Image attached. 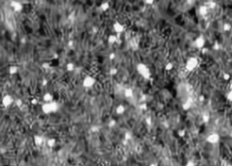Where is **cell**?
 Instances as JSON below:
<instances>
[{"instance_id": "cell-1", "label": "cell", "mask_w": 232, "mask_h": 166, "mask_svg": "<svg viewBox=\"0 0 232 166\" xmlns=\"http://www.w3.org/2000/svg\"><path fill=\"white\" fill-rule=\"evenodd\" d=\"M136 70L138 72V74L141 76L142 78L146 79V80H149L151 77V73L150 68L144 64V63H139V64L136 65Z\"/></svg>"}, {"instance_id": "cell-2", "label": "cell", "mask_w": 232, "mask_h": 166, "mask_svg": "<svg viewBox=\"0 0 232 166\" xmlns=\"http://www.w3.org/2000/svg\"><path fill=\"white\" fill-rule=\"evenodd\" d=\"M58 108H59L58 104L56 102H54V101H53L51 103H45L41 106L42 112L44 113L45 114H53V113L57 112Z\"/></svg>"}, {"instance_id": "cell-3", "label": "cell", "mask_w": 232, "mask_h": 166, "mask_svg": "<svg viewBox=\"0 0 232 166\" xmlns=\"http://www.w3.org/2000/svg\"><path fill=\"white\" fill-rule=\"evenodd\" d=\"M198 64H200V62H198V58L195 57V56H191L187 60L186 64H185V68L188 71H193L198 67Z\"/></svg>"}, {"instance_id": "cell-4", "label": "cell", "mask_w": 232, "mask_h": 166, "mask_svg": "<svg viewBox=\"0 0 232 166\" xmlns=\"http://www.w3.org/2000/svg\"><path fill=\"white\" fill-rule=\"evenodd\" d=\"M95 84L96 79L93 75H86L83 80V86L84 88H92Z\"/></svg>"}, {"instance_id": "cell-5", "label": "cell", "mask_w": 232, "mask_h": 166, "mask_svg": "<svg viewBox=\"0 0 232 166\" xmlns=\"http://www.w3.org/2000/svg\"><path fill=\"white\" fill-rule=\"evenodd\" d=\"M219 140H220V136L218 134H217V132H211V134H209L208 136H207L206 138V141L207 142H208V143L210 144H217L219 142Z\"/></svg>"}, {"instance_id": "cell-6", "label": "cell", "mask_w": 232, "mask_h": 166, "mask_svg": "<svg viewBox=\"0 0 232 166\" xmlns=\"http://www.w3.org/2000/svg\"><path fill=\"white\" fill-rule=\"evenodd\" d=\"M10 6H11V8L13 9V11L16 13L22 12L23 8H24L22 3L18 2L16 0H12V1H10Z\"/></svg>"}, {"instance_id": "cell-7", "label": "cell", "mask_w": 232, "mask_h": 166, "mask_svg": "<svg viewBox=\"0 0 232 166\" xmlns=\"http://www.w3.org/2000/svg\"><path fill=\"white\" fill-rule=\"evenodd\" d=\"M13 104H15V99L13 98V96H11L10 94H6V95L3 96L2 98V105L4 107H9L11 106Z\"/></svg>"}, {"instance_id": "cell-8", "label": "cell", "mask_w": 232, "mask_h": 166, "mask_svg": "<svg viewBox=\"0 0 232 166\" xmlns=\"http://www.w3.org/2000/svg\"><path fill=\"white\" fill-rule=\"evenodd\" d=\"M113 31H114L115 33L117 35H121L123 34V32L125 31V27L124 26H123L121 23L118 22V21H116V22L113 23Z\"/></svg>"}, {"instance_id": "cell-9", "label": "cell", "mask_w": 232, "mask_h": 166, "mask_svg": "<svg viewBox=\"0 0 232 166\" xmlns=\"http://www.w3.org/2000/svg\"><path fill=\"white\" fill-rule=\"evenodd\" d=\"M205 44H206V40H205V37L202 36H200L195 39L194 41V46H196L198 49H202L204 48Z\"/></svg>"}, {"instance_id": "cell-10", "label": "cell", "mask_w": 232, "mask_h": 166, "mask_svg": "<svg viewBox=\"0 0 232 166\" xmlns=\"http://www.w3.org/2000/svg\"><path fill=\"white\" fill-rule=\"evenodd\" d=\"M119 36L120 35H114V34H112L108 36V44L110 45H114V44H117L118 41H119Z\"/></svg>"}, {"instance_id": "cell-11", "label": "cell", "mask_w": 232, "mask_h": 166, "mask_svg": "<svg viewBox=\"0 0 232 166\" xmlns=\"http://www.w3.org/2000/svg\"><path fill=\"white\" fill-rule=\"evenodd\" d=\"M208 13V7L207 6V5H202L198 7V14L201 16H207Z\"/></svg>"}, {"instance_id": "cell-12", "label": "cell", "mask_w": 232, "mask_h": 166, "mask_svg": "<svg viewBox=\"0 0 232 166\" xmlns=\"http://www.w3.org/2000/svg\"><path fill=\"white\" fill-rule=\"evenodd\" d=\"M43 100L45 101V103H51L54 101V94L52 93H46V94L43 95Z\"/></svg>"}, {"instance_id": "cell-13", "label": "cell", "mask_w": 232, "mask_h": 166, "mask_svg": "<svg viewBox=\"0 0 232 166\" xmlns=\"http://www.w3.org/2000/svg\"><path fill=\"white\" fill-rule=\"evenodd\" d=\"M45 139L43 136L41 135H35L34 136V142L36 146H41L42 144L44 143Z\"/></svg>"}, {"instance_id": "cell-14", "label": "cell", "mask_w": 232, "mask_h": 166, "mask_svg": "<svg viewBox=\"0 0 232 166\" xmlns=\"http://www.w3.org/2000/svg\"><path fill=\"white\" fill-rule=\"evenodd\" d=\"M123 95H124V97H126V98H133V96H134V92H133V90L131 88H125L124 91H123Z\"/></svg>"}, {"instance_id": "cell-15", "label": "cell", "mask_w": 232, "mask_h": 166, "mask_svg": "<svg viewBox=\"0 0 232 166\" xmlns=\"http://www.w3.org/2000/svg\"><path fill=\"white\" fill-rule=\"evenodd\" d=\"M125 111H126V108H125V106L123 105V104H119V105H117L116 106V108H115V113H116V114H118V115L123 114L125 113Z\"/></svg>"}, {"instance_id": "cell-16", "label": "cell", "mask_w": 232, "mask_h": 166, "mask_svg": "<svg viewBox=\"0 0 232 166\" xmlns=\"http://www.w3.org/2000/svg\"><path fill=\"white\" fill-rule=\"evenodd\" d=\"M18 72V66L17 65H11L8 68V74L10 75H15Z\"/></svg>"}, {"instance_id": "cell-17", "label": "cell", "mask_w": 232, "mask_h": 166, "mask_svg": "<svg viewBox=\"0 0 232 166\" xmlns=\"http://www.w3.org/2000/svg\"><path fill=\"white\" fill-rule=\"evenodd\" d=\"M191 105H192L191 101V100H187L186 102L183 103L182 105H181V107H182V109L184 111H189L190 109L191 108Z\"/></svg>"}, {"instance_id": "cell-18", "label": "cell", "mask_w": 232, "mask_h": 166, "mask_svg": "<svg viewBox=\"0 0 232 166\" xmlns=\"http://www.w3.org/2000/svg\"><path fill=\"white\" fill-rule=\"evenodd\" d=\"M46 145L49 147V148H54V146L56 145V140L54 138H49L46 140Z\"/></svg>"}, {"instance_id": "cell-19", "label": "cell", "mask_w": 232, "mask_h": 166, "mask_svg": "<svg viewBox=\"0 0 232 166\" xmlns=\"http://www.w3.org/2000/svg\"><path fill=\"white\" fill-rule=\"evenodd\" d=\"M109 8H110V4L108 2H103L100 5V9L103 12H106L107 10H109Z\"/></svg>"}, {"instance_id": "cell-20", "label": "cell", "mask_w": 232, "mask_h": 166, "mask_svg": "<svg viewBox=\"0 0 232 166\" xmlns=\"http://www.w3.org/2000/svg\"><path fill=\"white\" fill-rule=\"evenodd\" d=\"M65 68H66V70H67L68 72H73V71L75 69V65H74V64H73V63L69 62V63H67V64H66Z\"/></svg>"}, {"instance_id": "cell-21", "label": "cell", "mask_w": 232, "mask_h": 166, "mask_svg": "<svg viewBox=\"0 0 232 166\" xmlns=\"http://www.w3.org/2000/svg\"><path fill=\"white\" fill-rule=\"evenodd\" d=\"M173 67H174V64H173L171 62H169V63H167V64H165L164 69H165L166 71H168V72H170V71L172 70Z\"/></svg>"}, {"instance_id": "cell-22", "label": "cell", "mask_w": 232, "mask_h": 166, "mask_svg": "<svg viewBox=\"0 0 232 166\" xmlns=\"http://www.w3.org/2000/svg\"><path fill=\"white\" fill-rule=\"evenodd\" d=\"M206 5L208 7V9H214L217 6L216 2H214V1H208V3H206Z\"/></svg>"}, {"instance_id": "cell-23", "label": "cell", "mask_w": 232, "mask_h": 166, "mask_svg": "<svg viewBox=\"0 0 232 166\" xmlns=\"http://www.w3.org/2000/svg\"><path fill=\"white\" fill-rule=\"evenodd\" d=\"M232 28V26L229 24V23H225L224 25H223V30L225 31V32H228V31L231 30Z\"/></svg>"}, {"instance_id": "cell-24", "label": "cell", "mask_w": 232, "mask_h": 166, "mask_svg": "<svg viewBox=\"0 0 232 166\" xmlns=\"http://www.w3.org/2000/svg\"><path fill=\"white\" fill-rule=\"evenodd\" d=\"M117 73H118V71H117V69L116 68H111L110 69V71H109V74H110V75H112V76H113V75H116L117 74Z\"/></svg>"}, {"instance_id": "cell-25", "label": "cell", "mask_w": 232, "mask_h": 166, "mask_svg": "<svg viewBox=\"0 0 232 166\" xmlns=\"http://www.w3.org/2000/svg\"><path fill=\"white\" fill-rule=\"evenodd\" d=\"M108 126H109L110 128H114L115 126H116V121L115 120L109 121V123H108Z\"/></svg>"}, {"instance_id": "cell-26", "label": "cell", "mask_w": 232, "mask_h": 166, "mask_svg": "<svg viewBox=\"0 0 232 166\" xmlns=\"http://www.w3.org/2000/svg\"><path fill=\"white\" fill-rule=\"evenodd\" d=\"M15 104H16L17 107H21L23 104L22 99H16V100H15Z\"/></svg>"}, {"instance_id": "cell-27", "label": "cell", "mask_w": 232, "mask_h": 166, "mask_svg": "<svg viewBox=\"0 0 232 166\" xmlns=\"http://www.w3.org/2000/svg\"><path fill=\"white\" fill-rule=\"evenodd\" d=\"M131 139V134H130V132H126V134H124V140L125 142H128V141H130Z\"/></svg>"}, {"instance_id": "cell-28", "label": "cell", "mask_w": 232, "mask_h": 166, "mask_svg": "<svg viewBox=\"0 0 232 166\" xmlns=\"http://www.w3.org/2000/svg\"><path fill=\"white\" fill-rule=\"evenodd\" d=\"M185 134H186V132H185L184 129H181V130H179L178 131V135L180 136V137H184Z\"/></svg>"}, {"instance_id": "cell-29", "label": "cell", "mask_w": 232, "mask_h": 166, "mask_svg": "<svg viewBox=\"0 0 232 166\" xmlns=\"http://www.w3.org/2000/svg\"><path fill=\"white\" fill-rule=\"evenodd\" d=\"M100 131V128L98 127V126H93L91 128V132H94V134H96V132H98Z\"/></svg>"}, {"instance_id": "cell-30", "label": "cell", "mask_w": 232, "mask_h": 166, "mask_svg": "<svg viewBox=\"0 0 232 166\" xmlns=\"http://www.w3.org/2000/svg\"><path fill=\"white\" fill-rule=\"evenodd\" d=\"M185 166H196V164H195V162L193 161H188L186 162V164H185Z\"/></svg>"}, {"instance_id": "cell-31", "label": "cell", "mask_w": 232, "mask_h": 166, "mask_svg": "<svg viewBox=\"0 0 232 166\" xmlns=\"http://www.w3.org/2000/svg\"><path fill=\"white\" fill-rule=\"evenodd\" d=\"M140 108H141L142 111H146L147 108H148V106H147V104H145V103H143V104H141V105H140Z\"/></svg>"}, {"instance_id": "cell-32", "label": "cell", "mask_w": 232, "mask_h": 166, "mask_svg": "<svg viewBox=\"0 0 232 166\" xmlns=\"http://www.w3.org/2000/svg\"><path fill=\"white\" fill-rule=\"evenodd\" d=\"M42 66H43V68H45V69H49L50 66H51V64H50V63H44V64H42Z\"/></svg>"}, {"instance_id": "cell-33", "label": "cell", "mask_w": 232, "mask_h": 166, "mask_svg": "<svg viewBox=\"0 0 232 166\" xmlns=\"http://www.w3.org/2000/svg\"><path fill=\"white\" fill-rule=\"evenodd\" d=\"M154 1H155V0H144V3L146 5H149V6H151V5L154 4Z\"/></svg>"}, {"instance_id": "cell-34", "label": "cell", "mask_w": 232, "mask_h": 166, "mask_svg": "<svg viewBox=\"0 0 232 166\" xmlns=\"http://www.w3.org/2000/svg\"><path fill=\"white\" fill-rule=\"evenodd\" d=\"M37 104H38V100L36 98H33L31 100V104H33V105H36Z\"/></svg>"}, {"instance_id": "cell-35", "label": "cell", "mask_w": 232, "mask_h": 166, "mask_svg": "<svg viewBox=\"0 0 232 166\" xmlns=\"http://www.w3.org/2000/svg\"><path fill=\"white\" fill-rule=\"evenodd\" d=\"M227 97H228V99L230 101V102H232V91H229V92H228Z\"/></svg>"}, {"instance_id": "cell-36", "label": "cell", "mask_w": 232, "mask_h": 166, "mask_svg": "<svg viewBox=\"0 0 232 166\" xmlns=\"http://www.w3.org/2000/svg\"><path fill=\"white\" fill-rule=\"evenodd\" d=\"M115 57H116V54H115L114 53H112V54H109V59H110V60H113Z\"/></svg>"}, {"instance_id": "cell-37", "label": "cell", "mask_w": 232, "mask_h": 166, "mask_svg": "<svg viewBox=\"0 0 232 166\" xmlns=\"http://www.w3.org/2000/svg\"><path fill=\"white\" fill-rule=\"evenodd\" d=\"M146 123H147V124L148 125H151V118H146Z\"/></svg>"}, {"instance_id": "cell-38", "label": "cell", "mask_w": 232, "mask_h": 166, "mask_svg": "<svg viewBox=\"0 0 232 166\" xmlns=\"http://www.w3.org/2000/svg\"><path fill=\"white\" fill-rule=\"evenodd\" d=\"M149 166H159V164L157 163V162H152V163H151Z\"/></svg>"}, {"instance_id": "cell-39", "label": "cell", "mask_w": 232, "mask_h": 166, "mask_svg": "<svg viewBox=\"0 0 232 166\" xmlns=\"http://www.w3.org/2000/svg\"><path fill=\"white\" fill-rule=\"evenodd\" d=\"M68 45H69V46H70V47H72V46H73V41H72V40H71V41H69V43H68Z\"/></svg>"}, {"instance_id": "cell-40", "label": "cell", "mask_w": 232, "mask_h": 166, "mask_svg": "<svg viewBox=\"0 0 232 166\" xmlns=\"http://www.w3.org/2000/svg\"><path fill=\"white\" fill-rule=\"evenodd\" d=\"M43 84H44V85H46V84H47V80H46V79L43 80Z\"/></svg>"}, {"instance_id": "cell-41", "label": "cell", "mask_w": 232, "mask_h": 166, "mask_svg": "<svg viewBox=\"0 0 232 166\" xmlns=\"http://www.w3.org/2000/svg\"><path fill=\"white\" fill-rule=\"evenodd\" d=\"M93 32H94V33H96V32L98 31V28H97V27H93Z\"/></svg>"}, {"instance_id": "cell-42", "label": "cell", "mask_w": 232, "mask_h": 166, "mask_svg": "<svg viewBox=\"0 0 232 166\" xmlns=\"http://www.w3.org/2000/svg\"><path fill=\"white\" fill-rule=\"evenodd\" d=\"M38 1H40V2H44V1H46V0H38Z\"/></svg>"}]
</instances>
